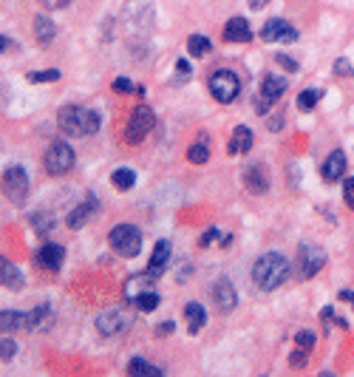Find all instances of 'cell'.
I'll return each mask as SVG.
<instances>
[{
	"mask_svg": "<svg viewBox=\"0 0 354 377\" xmlns=\"http://www.w3.org/2000/svg\"><path fill=\"white\" fill-rule=\"evenodd\" d=\"M289 272H292V264H289V259L281 256V253H263V256L252 264V281H255V286H261L263 292H272V289L284 286L286 278H289Z\"/></svg>",
	"mask_w": 354,
	"mask_h": 377,
	"instance_id": "cell-1",
	"label": "cell"
},
{
	"mask_svg": "<svg viewBox=\"0 0 354 377\" xmlns=\"http://www.w3.org/2000/svg\"><path fill=\"white\" fill-rule=\"evenodd\" d=\"M57 125L66 137L82 139V137H91L100 131V114L91 108H82V105H63L57 114Z\"/></svg>",
	"mask_w": 354,
	"mask_h": 377,
	"instance_id": "cell-2",
	"label": "cell"
},
{
	"mask_svg": "<svg viewBox=\"0 0 354 377\" xmlns=\"http://www.w3.org/2000/svg\"><path fill=\"white\" fill-rule=\"evenodd\" d=\"M108 244L122 259H137L142 253V233L134 224H116L108 233Z\"/></svg>",
	"mask_w": 354,
	"mask_h": 377,
	"instance_id": "cell-3",
	"label": "cell"
},
{
	"mask_svg": "<svg viewBox=\"0 0 354 377\" xmlns=\"http://www.w3.org/2000/svg\"><path fill=\"white\" fill-rule=\"evenodd\" d=\"M207 86H210V94H213L218 102H233V100H238V94H241V79H238V74L230 71V68L213 71Z\"/></svg>",
	"mask_w": 354,
	"mask_h": 377,
	"instance_id": "cell-4",
	"label": "cell"
},
{
	"mask_svg": "<svg viewBox=\"0 0 354 377\" xmlns=\"http://www.w3.org/2000/svg\"><path fill=\"white\" fill-rule=\"evenodd\" d=\"M156 125V116H153V108L151 105H137L134 114L128 119V128H125V142L128 145H139Z\"/></svg>",
	"mask_w": 354,
	"mask_h": 377,
	"instance_id": "cell-5",
	"label": "cell"
},
{
	"mask_svg": "<svg viewBox=\"0 0 354 377\" xmlns=\"http://www.w3.org/2000/svg\"><path fill=\"white\" fill-rule=\"evenodd\" d=\"M74 162H77V156H74L71 145H66V142H52L46 156H43V167H46L49 176H66L74 167Z\"/></svg>",
	"mask_w": 354,
	"mask_h": 377,
	"instance_id": "cell-6",
	"label": "cell"
},
{
	"mask_svg": "<svg viewBox=\"0 0 354 377\" xmlns=\"http://www.w3.org/2000/svg\"><path fill=\"white\" fill-rule=\"evenodd\" d=\"M326 267V253L318 247V244H300L298 247V278L300 281H309L315 278L321 270Z\"/></svg>",
	"mask_w": 354,
	"mask_h": 377,
	"instance_id": "cell-7",
	"label": "cell"
},
{
	"mask_svg": "<svg viewBox=\"0 0 354 377\" xmlns=\"http://www.w3.org/2000/svg\"><path fill=\"white\" fill-rule=\"evenodd\" d=\"M284 91H286V79L278 77V74H267V77L261 79V91H258V97L252 100L255 114H267V111L272 108V102H278V100L284 97Z\"/></svg>",
	"mask_w": 354,
	"mask_h": 377,
	"instance_id": "cell-8",
	"label": "cell"
},
{
	"mask_svg": "<svg viewBox=\"0 0 354 377\" xmlns=\"http://www.w3.org/2000/svg\"><path fill=\"white\" fill-rule=\"evenodd\" d=\"M3 193L9 196L12 204H23L29 196V174L23 171L20 164L6 167L3 171Z\"/></svg>",
	"mask_w": 354,
	"mask_h": 377,
	"instance_id": "cell-9",
	"label": "cell"
},
{
	"mask_svg": "<svg viewBox=\"0 0 354 377\" xmlns=\"http://www.w3.org/2000/svg\"><path fill=\"white\" fill-rule=\"evenodd\" d=\"M261 40H263V43H295V40H298V29L292 23L281 20V17H272V20L263 23Z\"/></svg>",
	"mask_w": 354,
	"mask_h": 377,
	"instance_id": "cell-10",
	"label": "cell"
},
{
	"mask_svg": "<svg viewBox=\"0 0 354 377\" xmlns=\"http://www.w3.org/2000/svg\"><path fill=\"white\" fill-rule=\"evenodd\" d=\"M94 326H97V332L102 334V338H114V334H122L130 326V318L122 309H105V312L97 315Z\"/></svg>",
	"mask_w": 354,
	"mask_h": 377,
	"instance_id": "cell-11",
	"label": "cell"
},
{
	"mask_svg": "<svg viewBox=\"0 0 354 377\" xmlns=\"http://www.w3.org/2000/svg\"><path fill=\"white\" fill-rule=\"evenodd\" d=\"M34 261H37V267H40V270H49V272H57V270L63 267V261H66V249H63L60 244L49 241V244H43V247L37 249V256H34Z\"/></svg>",
	"mask_w": 354,
	"mask_h": 377,
	"instance_id": "cell-12",
	"label": "cell"
},
{
	"mask_svg": "<svg viewBox=\"0 0 354 377\" xmlns=\"http://www.w3.org/2000/svg\"><path fill=\"white\" fill-rule=\"evenodd\" d=\"M153 289H156V284H153V275H151V272H145V275H130V278L125 281L122 298H125L128 304H137L142 295H148V292H153Z\"/></svg>",
	"mask_w": 354,
	"mask_h": 377,
	"instance_id": "cell-13",
	"label": "cell"
},
{
	"mask_svg": "<svg viewBox=\"0 0 354 377\" xmlns=\"http://www.w3.org/2000/svg\"><path fill=\"white\" fill-rule=\"evenodd\" d=\"M52 326H54V309H52V304H40V307H34V309L26 312L23 329H29V332H46Z\"/></svg>",
	"mask_w": 354,
	"mask_h": 377,
	"instance_id": "cell-14",
	"label": "cell"
},
{
	"mask_svg": "<svg viewBox=\"0 0 354 377\" xmlns=\"http://www.w3.org/2000/svg\"><path fill=\"white\" fill-rule=\"evenodd\" d=\"M244 185L252 196H263L270 190V174H267V167H263L261 162L258 164H249L247 171H244Z\"/></svg>",
	"mask_w": 354,
	"mask_h": 377,
	"instance_id": "cell-15",
	"label": "cell"
},
{
	"mask_svg": "<svg viewBox=\"0 0 354 377\" xmlns=\"http://www.w3.org/2000/svg\"><path fill=\"white\" fill-rule=\"evenodd\" d=\"M213 301H215V307H218L221 312H230V309L238 307V292H236V286H233L227 278H221V281H215V286H213Z\"/></svg>",
	"mask_w": 354,
	"mask_h": 377,
	"instance_id": "cell-16",
	"label": "cell"
},
{
	"mask_svg": "<svg viewBox=\"0 0 354 377\" xmlns=\"http://www.w3.org/2000/svg\"><path fill=\"white\" fill-rule=\"evenodd\" d=\"M170 256H173V244H170L167 238L156 241L153 253H151V261H148V272H151L153 278L164 275V270H167V264H170Z\"/></svg>",
	"mask_w": 354,
	"mask_h": 377,
	"instance_id": "cell-17",
	"label": "cell"
},
{
	"mask_svg": "<svg viewBox=\"0 0 354 377\" xmlns=\"http://www.w3.org/2000/svg\"><path fill=\"white\" fill-rule=\"evenodd\" d=\"M97 207H100L97 196H94V193H88V199H85L79 207H74V210L68 213L66 224H68L71 230H79V227H85V224H88V219H91V216L97 213Z\"/></svg>",
	"mask_w": 354,
	"mask_h": 377,
	"instance_id": "cell-18",
	"label": "cell"
},
{
	"mask_svg": "<svg viewBox=\"0 0 354 377\" xmlns=\"http://www.w3.org/2000/svg\"><path fill=\"white\" fill-rule=\"evenodd\" d=\"M343 174H346V153H343V151H332V153L326 156L323 167H321V176H323V182L334 185V182L343 179Z\"/></svg>",
	"mask_w": 354,
	"mask_h": 377,
	"instance_id": "cell-19",
	"label": "cell"
},
{
	"mask_svg": "<svg viewBox=\"0 0 354 377\" xmlns=\"http://www.w3.org/2000/svg\"><path fill=\"white\" fill-rule=\"evenodd\" d=\"M224 40L227 43H249L252 40V29L244 17H233L227 26H224Z\"/></svg>",
	"mask_w": 354,
	"mask_h": 377,
	"instance_id": "cell-20",
	"label": "cell"
},
{
	"mask_svg": "<svg viewBox=\"0 0 354 377\" xmlns=\"http://www.w3.org/2000/svg\"><path fill=\"white\" fill-rule=\"evenodd\" d=\"M247 151H252V131L247 128V125H238V128L233 131V137H230V142H227V153L241 156Z\"/></svg>",
	"mask_w": 354,
	"mask_h": 377,
	"instance_id": "cell-21",
	"label": "cell"
},
{
	"mask_svg": "<svg viewBox=\"0 0 354 377\" xmlns=\"http://www.w3.org/2000/svg\"><path fill=\"white\" fill-rule=\"evenodd\" d=\"M34 37H37L40 46H49L52 40L57 37V26H54V20L49 15H37L34 17Z\"/></svg>",
	"mask_w": 354,
	"mask_h": 377,
	"instance_id": "cell-22",
	"label": "cell"
},
{
	"mask_svg": "<svg viewBox=\"0 0 354 377\" xmlns=\"http://www.w3.org/2000/svg\"><path fill=\"white\" fill-rule=\"evenodd\" d=\"M185 323H187V332H190V334H199V332L204 329V323H207V309H204L201 304L190 301V304L185 307Z\"/></svg>",
	"mask_w": 354,
	"mask_h": 377,
	"instance_id": "cell-23",
	"label": "cell"
},
{
	"mask_svg": "<svg viewBox=\"0 0 354 377\" xmlns=\"http://www.w3.org/2000/svg\"><path fill=\"white\" fill-rule=\"evenodd\" d=\"M29 224H31V230H34L40 238L52 236V233H54V227H57L54 216H52V213H46V210H37V213H31V216H29Z\"/></svg>",
	"mask_w": 354,
	"mask_h": 377,
	"instance_id": "cell-24",
	"label": "cell"
},
{
	"mask_svg": "<svg viewBox=\"0 0 354 377\" xmlns=\"http://www.w3.org/2000/svg\"><path fill=\"white\" fill-rule=\"evenodd\" d=\"M0 281H3V286H6V289H12V292L23 289V275H20V270H17L9 259L0 261Z\"/></svg>",
	"mask_w": 354,
	"mask_h": 377,
	"instance_id": "cell-25",
	"label": "cell"
},
{
	"mask_svg": "<svg viewBox=\"0 0 354 377\" xmlns=\"http://www.w3.org/2000/svg\"><path fill=\"white\" fill-rule=\"evenodd\" d=\"M111 185L116 190H130V187L137 185V174L130 171V167H116V171L111 174Z\"/></svg>",
	"mask_w": 354,
	"mask_h": 377,
	"instance_id": "cell-26",
	"label": "cell"
},
{
	"mask_svg": "<svg viewBox=\"0 0 354 377\" xmlns=\"http://www.w3.org/2000/svg\"><path fill=\"white\" fill-rule=\"evenodd\" d=\"M23 323H26V312L3 309V315H0V329L3 332H17V329H23Z\"/></svg>",
	"mask_w": 354,
	"mask_h": 377,
	"instance_id": "cell-27",
	"label": "cell"
},
{
	"mask_svg": "<svg viewBox=\"0 0 354 377\" xmlns=\"http://www.w3.org/2000/svg\"><path fill=\"white\" fill-rule=\"evenodd\" d=\"M210 37H204V34H193V37H187V54L190 57H204V54H210Z\"/></svg>",
	"mask_w": 354,
	"mask_h": 377,
	"instance_id": "cell-28",
	"label": "cell"
},
{
	"mask_svg": "<svg viewBox=\"0 0 354 377\" xmlns=\"http://www.w3.org/2000/svg\"><path fill=\"white\" fill-rule=\"evenodd\" d=\"M207 159H210V145H207V139L201 137L196 145L187 148V162H190V164H204Z\"/></svg>",
	"mask_w": 354,
	"mask_h": 377,
	"instance_id": "cell-29",
	"label": "cell"
},
{
	"mask_svg": "<svg viewBox=\"0 0 354 377\" xmlns=\"http://www.w3.org/2000/svg\"><path fill=\"white\" fill-rule=\"evenodd\" d=\"M128 374H153V377H159L162 369L153 366V363H148V360H142V357H134V360L128 363Z\"/></svg>",
	"mask_w": 354,
	"mask_h": 377,
	"instance_id": "cell-30",
	"label": "cell"
},
{
	"mask_svg": "<svg viewBox=\"0 0 354 377\" xmlns=\"http://www.w3.org/2000/svg\"><path fill=\"white\" fill-rule=\"evenodd\" d=\"M318 100H321V91L318 89H309V91H300L298 94V108L303 111V114H309L315 105H318Z\"/></svg>",
	"mask_w": 354,
	"mask_h": 377,
	"instance_id": "cell-31",
	"label": "cell"
},
{
	"mask_svg": "<svg viewBox=\"0 0 354 377\" xmlns=\"http://www.w3.org/2000/svg\"><path fill=\"white\" fill-rule=\"evenodd\" d=\"M114 91H116V94H130V91H137V94L145 97V89H142V86H134V82H130L128 77H116V79H114Z\"/></svg>",
	"mask_w": 354,
	"mask_h": 377,
	"instance_id": "cell-32",
	"label": "cell"
},
{
	"mask_svg": "<svg viewBox=\"0 0 354 377\" xmlns=\"http://www.w3.org/2000/svg\"><path fill=\"white\" fill-rule=\"evenodd\" d=\"M26 79H29V82H54V79H60V71H57V68H49V71H29Z\"/></svg>",
	"mask_w": 354,
	"mask_h": 377,
	"instance_id": "cell-33",
	"label": "cell"
},
{
	"mask_svg": "<svg viewBox=\"0 0 354 377\" xmlns=\"http://www.w3.org/2000/svg\"><path fill=\"white\" fill-rule=\"evenodd\" d=\"M134 307H137L139 312H153V309L159 307V292H156V289H153V292H148V295H142Z\"/></svg>",
	"mask_w": 354,
	"mask_h": 377,
	"instance_id": "cell-34",
	"label": "cell"
},
{
	"mask_svg": "<svg viewBox=\"0 0 354 377\" xmlns=\"http://www.w3.org/2000/svg\"><path fill=\"white\" fill-rule=\"evenodd\" d=\"M15 352H17V344L3 334V341H0V357H3V363H9L15 357Z\"/></svg>",
	"mask_w": 354,
	"mask_h": 377,
	"instance_id": "cell-35",
	"label": "cell"
},
{
	"mask_svg": "<svg viewBox=\"0 0 354 377\" xmlns=\"http://www.w3.org/2000/svg\"><path fill=\"white\" fill-rule=\"evenodd\" d=\"M295 344H298V346H303V349H312V346H315V334L309 332V329H303V332H298V334H295Z\"/></svg>",
	"mask_w": 354,
	"mask_h": 377,
	"instance_id": "cell-36",
	"label": "cell"
},
{
	"mask_svg": "<svg viewBox=\"0 0 354 377\" xmlns=\"http://www.w3.org/2000/svg\"><path fill=\"white\" fill-rule=\"evenodd\" d=\"M334 74L337 77H354V68H351V63L346 57H340V60H334Z\"/></svg>",
	"mask_w": 354,
	"mask_h": 377,
	"instance_id": "cell-37",
	"label": "cell"
},
{
	"mask_svg": "<svg viewBox=\"0 0 354 377\" xmlns=\"http://www.w3.org/2000/svg\"><path fill=\"white\" fill-rule=\"evenodd\" d=\"M190 77V63L187 60H179L176 63V77H173V86H179V79Z\"/></svg>",
	"mask_w": 354,
	"mask_h": 377,
	"instance_id": "cell-38",
	"label": "cell"
},
{
	"mask_svg": "<svg viewBox=\"0 0 354 377\" xmlns=\"http://www.w3.org/2000/svg\"><path fill=\"white\" fill-rule=\"evenodd\" d=\"M343 199H346L348 207H354V176L343 179Z\"/></svg>",
	"mask_w": 354,
	"mask_h": 377,
	"instance_id": "cell-39",
	"label": "cell"
},
{
	"mask_svg": "<svg viewBox=\"0 0 354 377\" xmlns=\"http://www.w3.org/2000/svg\"><path fill=\"white\" fill-rule=\"evenodd\" d=\"M306 352H309V349H303V346H298V349L292 352V357H289V363H292L295 369H298V366L303 369V366H306V360H309V357H306Z\"/></svg>",
	"mask_w": 354,
	"mask_h": 377,
	"instance_id": "cell-40",
	"label": "cell"
},
{
	"mask_svg": "<svg viewBox=\"0 0 354 377\" xmlns=\"http://www.w3.org/2000/svg\"><path fill=\"white\" fill-rule=\"evenodd\" d=\"M275 60H278V66H284V68H286L289 74H295V71H298V63H295V60H292L289 54H278Z\"/></svg>",
	"mask_w": 354,
	"mask_h": 377,
	"instance_id": "cell-41",
	"label": "cell"
},
{
	"mask_svg": "<svg viewBox=\"0 0 354 377\" xmlns=\"http://www.w3.org/2000/svg\"><path fill=\"white\" fill-rule=\"evenodd\" d=\"M71 3V0H40L43 9H66Z\"/></svg>",
	"mask_w": 354,
	"mask_h": 377,
	"instance_id": "cell-42",
	"label": "cell"
},
{
	"mask_svg": "<svg viewBox=\"0 0 354 377\" xmlns=\"http://www.w3.org/2000/svg\"><path fill=\"white\" fill-rule=\"evenodd\" d=\"M173 326H176L173 321H164V323L156 326V334H159V338H167V334H173Z\"/></svg>",
	"mask_w": 354,
	"mask_h": 377,
	"instance_id": "cell-43",
	"label": "cell"
},
{
	"mask_svg": "<svg viewBox=\"0 0 354 377\" xmlns=\"http://www.w3.org/2000/svg\"><path fill=\"white\" fill-rule=\"evenodd\" d=\"M215 236H218V230H215V227H210V230H207V233L199 238V247H210V241H213Z\"/></svg>",
	"mask_w": 354,
	"mask_h": 377,
	"instance_id": "cell-44",
	"label": "cell"
},
{
	"mask_svg": "<svg viewBox=\"0 0 354 377\" xmlns=\"http://www.w3.org/2000/svg\"><path fill=\"white\" fill-rule=\"evenodd\" d=\"M321 318H326V321H332V318H334V315H332V307H326V309L321 312ZM337 323H340V326H348V323H346L343 318H337Z\"/></svg>",
	"mask_w": 354,
	"mask_h": 377,
	"instance_id": "cell-45",
	"label": "cell"
},
{
	"mask_svg": "<svg viewBox=\"0 0 354 377\" xmlns=\"http://www.w3.org/2000/svg\"><path fill=\"white\" fill-rule=\"evenodd\" d=\"M270 0H249V9H255V12H261L263 6H267Z\"/></svg>",
	"mask_w": 354,
	"mask_h": 377,
	"instance_id": "cell-46",
	"label": "cell"
},
{
	"mask_svg": "<svg viewBox=\"0 0 354 377\" xmlns=\"http://www.w3.org/2000/svg\"><path fill=\"white\" fill-rule=\"evenodd\" d=\"M281 125H284V116H275V119H270V131H281Z\"/></svg>",
	"mask_w": 354,
	"mask_h": 377,
	"instance_id": "cell-47",
	"label": "cell"
},
{
	"mask_svg": "<svg viewBox=\"0 0 354 377\" xmlns=\"http://www.w3.org/2000/svg\"><path fill=\"white\" fill-rule=\"evenodd\" d=\"M340 298H343V301H348V304L354 307V292H351V289H343V292H340Z\"/></svg>",
	"mask_w": 354,
	"mask_h": 377,
	"instance_id": "cell-48",
	"label": "cell"
}]
</instances>
